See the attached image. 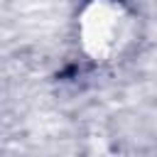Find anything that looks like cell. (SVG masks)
Instances as JSON below:
<instances>
[{
    "mask_svg": "<svg viewBox=\"0 0 157 157\" xmlns=\"http://www.w3.org/2000/svg\"><path fill=\"white\" fill-rule=\"evenodd\" d=\"M135 17L123 0H88L76 20L78 47L96 64L120 59L135 42Z\"/></svg>",
    "mask_w": 157,
    "mask_h": 157,
    "instance_id": "6da1fadb",
    "label": "cell"
}]
</instances>
